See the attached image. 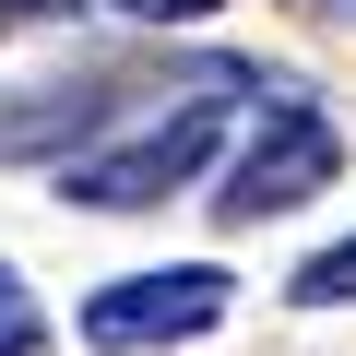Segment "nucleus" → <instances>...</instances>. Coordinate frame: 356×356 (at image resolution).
Here are the masks:
<instances>
[{
    "instance_id": "1",
    "label": "nucleus",
    "mask_w": 356,
    "mask_h": 356,
    "mask_svg": "<svg viewBox=\"0 0 356 356\" xmlns=\"http://www.w3.org/2000/svg\"><path fill=\"white\" fill-rule=\"evenodd\" d=\"M332 178H344V131H332L321 107L273 95V107H261V131H250V143H238V166H226L214 214H226V226H261V214H297L309 191H332Z\"/></svg>"
},
{
    "instance_id": "4",
    "label": "nucleus",
    "mask_w": 356,
    "mask_h": 356,
    "mask_svg": "<svg viewBox=\"0 0 356 356\" xmlns=\"http://www.w3.org/2000/svg\"><path fill=\"white\" fill-rule=\"evenodd\" d=\"M285 297H297V309H356V238H344V250H321Z\"/></svg>"
},
{
    "instance_id": "6",
    "label": "nucleus",
    "mask_w": 356,
    "mask_h": 356,
    "mask_svg": "<svg viewBox=\"0 0 356 356\" xmlns=\"http://www.w3.org/2000/svg\"><path fill=\"white\" fill-rule=\"evenodd\" d=\"M119 13H143V24H202L214 0H119Z\"/></svg>"
},
{
    "instance_id": "2",
    "label": "nucleus",
    "mask_w": 356,
    "mask_h": 356,
    "mask_svg": "<svg viewBox=\"0 0 356 356\" xmlns=\"http://www.w3.org/2000/svg\"><path fill=\"white\" fill-rule=\"evenodd\" d=\"M214 131H226V107H214V95H191V107H166L154 131L107 143V154H72V166H60V191H72V202H95V214H143V202H166V191H191V178H202Z\"/></svg>"
},
{
    "instance_id": "7",
    "label": "nucleus",
    "mask_w": 356,
    "mask_h": 356,
    "mask_svg": "<svg viewBox=\"0 0 356 356\" xmlns=\"http://www.w3.org/2000/svg\"><path fill=\"white\" fill-rule=\"evenodd\" d=\"M0 13H72V0H0Z\"/></svg>"
},
{
    "instance_id": "3",
    "label": "nucleus",
    "mask_w": 356,
    "mask_h": 356,
    "mask_svg": "<svg viewBox=\"0 0 356 356\" xmlns=\"http://www.w3.org/2000/svg\"><path fill=\"white\" fill-rule=\"evenodd\" d=\"M226 297H238V273H214V261L119 273V285H95V297H83V344H107V356H143V344H191V332H214V321H226Z\"/></svg>"
},
{
    "instance_id": "5",
    "label": "nucleus",
    "mask_w": 356,
    "mask_h": 356,
    "mask_svg": "<svg viewBox=\"0 0 356 356\" xmlns=\"http://www.w3.org/2000/svg\"><path fill=\"white\" fill-rule=\"evenodd\" d=\"M48 344V321H36V297H24V273L0 261V356H36Z\"/></svg>"
}]
</instances>
